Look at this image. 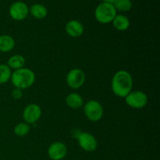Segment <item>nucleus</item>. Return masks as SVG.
<instances>
[{"label":"nucleus","instance_id":"obj_1","mask_svg":"<svg viewBox=\"0 0 160 160\" xmlns=\"http://www.w3.org/2000/svg\"><path fill=\"white\" fill-rule=\"evenodd\" d=\"M111 87L114 95L120 98H125L132 90V76L127 70H119L112 77Z\"/></svg>","mask_w":160,"mask_h":160},{"label":"nucleus","instance_id":"obj_2","mask_svg":"<svg viewBox=\"0 0 160 160\" xmlns=\"http://www.w3.org/2000/svg\"><path fill=\"white\" fill-rule=\"evenodd\" d=\"M10 80L14 87L24 90L34 84L35 81V73L33 70L23 67L14 70L11 75Z\"/></svg>","mask_w":160,"mask_h":160},{"label":"nucleus","instance_id":"obj_3","mask_svg":"<svg viewBox=\"0 0 160 160\" xmlns=\"http://www.w3.org/2000/svg\"><path fill=\"white\" fill-rule=\"evenodd\" d=\"M95 16L99 23L106 24L113 20L117 16V10L112 4L102 2L95 9Z\"/></svg>","mask_w":160,"mask_h":160},{"label":"nucleus","instance_id":"obj_4","mask_svg":"<svg viewBox=\"0 0 160 160\" xmlns=\"http://www.w3.org/2000/svg\"><path fill=\"white\" fill-rule=\"evenodd\" d=\"M84 110L86 117L92 122L99 121L104 114L102 106L96 100H90L86 102Z\"/></svg>","mask_w":160,"mask_h":160},{"label":"nucleus","instance_id":"obj_5","mask_svg":"<svg viewBox=\"0 0 160 160\" xmlns=\"http://www.w3.org/2000/svg\"><path fill=\"white\" fill-rule=\"evenodd\" d=\"M125 102L133 109H142L148 103V96L141 91L131 92L125 97Z\"/></svg>","mask_w":160,"mask_h":160},{"label":"nucleus","instance_id":"obj_6","mask_svg":"<svg viewBox=\"0 0 160 160\" xmlns=\"http://www.w3.org/2000/svg\"><path fill=\"white\" fill-rule=\"evenodd\" d=\"M85 79L86 77L84 72L79 68H74L67 73L66 81L70 88L77 90L84 85Z\"/></svg>","mask_w":160,"mask_h":160},{"label":"nucleus","instance_id":"obj_7","mask_svg":"<svg viewBox=\"0 0 160 160\" xmlns=\"http://www.w3.org/2000/svg\"><path fill=\"white\" fill-rule=\"evenodd\" d=\"M77 139L80 147L86 152H93L98 147L97 139L93 134L88 132H81Z\"/></svg>","mask_w":160,"mask_h":160},{"label":"nucleus","instance_id":"obj_8","mask_svg":"<svg viewBox=\"0 0 160 160\" xmlns=\"http://www.w3.org/2000/svg\"><path fill=\"white\" fill-rule=\"evenodd\" d=\"M42 117V109L37 104H30L24 108L23 118L27 123H34Z\"/></svg>","mask_w":160,"mask_h":160},{"label":"nucleus","instance_id":"obj_9","mask_svg":"<svg viewBox=\"0 0 160 160\" xmlns=\"http://www.w3.org/2000/svg\"><path fill=\"white\" fill-rule=\"evenodd\" d=\"M29 9L24 2H16L11 5L9 8V15L15 20H24L28 15Z\"/></svg>","mask_w":160,"mask_h":160},{"label":"nucleus","instance_id":"obj_10","mask_svg":"<svg viewBox=\"0 0 160 160\" xmlns=\"http://www.w3.org/2000/svg\"><path fill=\"white\" fill-rule=\"evenodd\" d=\"M67 154V148L62 142H54L48 148V155L52 160H62Z\"/></svg>","mask_w":160,"mask_h":160},{"label":"nucleus","instance_id":"obj_11","mask_svg":"<svg viewBox=\"0 0 160 160\" xmlns=\"http://www.w3.org/2000/svg\"><path fill=\"white\" fill-rule=\"evenodd\" d=\"M65 30L67 34L72 38H79L84 33V26L78 20H73L66 24Z\"/></svg>","mask_w":160,"mask_h":160},{"label":"nucleus","instance_id":"obj_12","mask_svg":"<svg viewBox=\"0 0 160 160\" xmlns=\"http://www.w3.org/2000/svg\"><path fill=\"white\" fill-rule=\"evenodd\" d=\"M15 47V41L13 38L8 34H2L0 36V52H9Z\"/></svg>","mask_w":160,"mask_h":160},{"label":"nucleus","instance_id":"obj_13","mask_svg":"<svg viewBox=\"0 0 160 160\" xmlns=\"http://www.w3.org/2000/svg\"><path fill=\"white\" fill-rule=\"evenodd\" d=\"M66 103L71 109H78L84 104L83 98L78 93H70L66 98Z\"/></svg>","mask_w":160,"mask_h":160},{"label":"nucleus","instance_id":"obj_14","mask_svg":"<svg viewBox=\"0 0 160 160\" xmlns=\"http://www.w3.org/2000/svg\"><path fill=\"white\" fill-rule=\"evenodd\" d=\"M112 22L113 27L117 31H126L130 27V20L126 16L117 15Z\"/></svg>","mask_w":160,"mask_h":160},{"label":"nucleus","instance_id":"obj_15","mask_svg":"<svg viewBox=\"0 0 160 160\" xmlns=\"http://www.w3.org/2000/svg\"><path fill=\"white\" fill-rule=\"evenodd\" d=\"M25 65V59L21 55H14L11 56L7 61V66L11 70H18L21 69Z\"/></svg>","mask_w":160,"mask_h":160},{"label":"nucleus","instance_id":"obj_16","mask_svg":"<svg viewBox=\"0 0 160 160\" xmlns=\"http://www.w3.org/2000/svg\"><path fill=\"white\" fill-rule=\"evenodd\" d=\"M31 15L36 19H44L47 16L48 11L46 7L42 4H34L30 9Z\"/></svg>","mask_w":160,"mask_h":160},{"label":"nucleus","instance_id":"obj_17","mask_svg":"<svg viewBox=\"0 0 160 160\" xmlns=\"http://www.w3.org/2000/svg\"><path fill=\"white\" fill-rule=\"evenodd\" d=\"M12 71L6 64H0V84H6L10 80Z\"/></svg>","mask_w":160,"mask_h":160},{"label":"nucleus","instance_id":"obj_18","mask_svg":"<svg viewBox=\"0 0 160 160\" xmlns=\"http://www.w3.org/2000/svg\"><path fill=\"white\" fill-rule=\"evenodd\" d=\"M112 5L116 10H119L120 12H128L132 7V2L131 0H117Z\"/></svg>","mask_w":160,"mask_h":160},{"label":"nucleus","instance_id":"obj_19","mask_svg":"<svg viewBox=\"0 0 160 160\" xmlns=\"http://www.w3.org/2000/svg\"><path fill=\"white\" fill-rule=\"evenodd\" d=\"M30 132V127L27 123H20L14 128V134L18 137H24Z\"/></svg>","mask_w":160,"mask_h":160},{"label":"nucleus","instance_id":"obj_20","mask_svg":"<svg viewBox=\"0 0 160 160\" xmlns=\"http://www.w3.org/2000/svg\"><path fill=\"white\" fill-rule=\"evenodd\" d=\"M12 97L16 100L20 99L23 97V90L15 88L12 92Z\"/></svg>","mask_w":160,"mask_h":160},{"label":"nucleus","instance_id":"obj_21","mask_svg":"<svg viewBox=\"0 0 160 160\" xmlns=\"http://www.w3.org/2000/svg\"><path fill=\"white\" fill-rule=\"evenodd\" d=\"M103 2H106V3H110V4H113L117 0H102Z\"/></svg>","mask_w":160,"mask_h":160}]
</instances>
